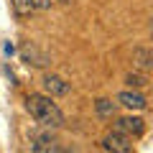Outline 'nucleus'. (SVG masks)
Returning a JSON list of instances; mask_svg holds the SVG:
<instances>
[{"label":"nucleus","mask_w":153,"mask_h":153,"mask_svg":"<svg viewBox=\"0 0 153 153\" xmlns=\"http://www.w3.org/2000/svg\"><path fill=\"white\" fill-rule=\"evenodd\" d=\"M26 110L31 117L44 128H61L64 125V112L49 94H28L26 97Z\"/></svg>","instance_id":"obj_1"},{"label":"nucleus","mask_w":153,"mask_h":153,"mask_svg":"<svg viewBox=\"0 0 153 153\" xmlns=\"http://www.w3.org/2000/svg\"><path fill=\"white\" fill-rule=\"evenodd\" d=\"M102 148L105 151H112V153H130L133 143H130V135L115 130V133H107V135L102 138Z\"/></svg>","instance_id":"obj_2"},{"label":"nucleus","mask_w":153,"mask_h":153,"mask_svg":"<svg viewBox=\"0 0 153 153\" xmlns=\"http://www.w3.org/2000/svg\"><path fill=\"white\" fill-rule=\"evenodd\" d=\"M115 130L125 133V135H130V138H138L146 130V120H143V117H135V115H125V117H117V120H115Z\"/></svg>","instance_id":"obj_3"},{"label":"nucleus","mask_w":153,"mask_h":153,"mask_svg":"<svg viewBox=\"0 0 153 153\" xmlns=\"http://www.w3.org/2000/svg\"><path fill=\"white\" fill-rule=\"evenodd\" d=\"M41 87H44V92L49 94V97H64V94L71 92L69 82L61 79V76H56V74H46L44 79H41Z\"/></svg>","instance_id":"obj_4"},{"label":"nucleus","mask_w":153,"mask_h":153,"mask_svg":"<svg viewBox=\"0 0 153 153\" xmlns=\"http://www.w3.org/2000/svg\"><path fill=\"white\" fill-rule=\"evenodd\" d=\"M115 100H117V105H123V107H128V110H146L148 107V100L143 97L138 89H123Z\"/></svg>","instance_id":"obj_5"},{"label":"nucleus","mask_w":153,"mask_h":153,"mask_svg":"<svg viewBox=\"0 0 153 153\" xmlns=\"http://www.w3.org/2000/svg\"><path fill=\"white\" fill-rule=\"evenodd\" d=\"M21 59L26 61L28 66H46L49 64V56L44 54V51H38V46H33V44H23L21 46Z\"/></svg>","instance_id":"obj_6"},{"label":"nucleus","mask_w":153,"mask_h":153,"mask_svg":"<svg viewBox=\"0 0 153 153\" xmlns=\"http://www.w3.org/2000/svg\"><path fill=\"white\" fill-rule=\"evenodd\" d=\"M133 61H135L140 69H146V71L153 74V46H138V49L133 51Z\"/></svg>","instance_id":"obj_7"},{"label":"nucleus","mask_w":153,"mask_h":153,"mask_svg":"<svg viewBox=\"0 0 153 153\" xmlns=\"http://www.w3.org/2000/svg\"><path fill=\"white\" fill-rule=\"evenodd\" d=\"M94 110H97L100 117H112V115L117 112V102H112V100L102 97V100H97V102H94Z\"/></svg>","instance_id":"obj_8"},{"label":"nucleus","mask_w":153,"mask_h":153,"mask_svg":"<svg viewBox=\"0 0 153 153\" xmlns=\"http://www.w3.org/2000/svg\"><path fill=\"white\" fill-rule=\"evenodd\" d=\"M31 151H56V140L51 135H38V138H33Z\"/></svg>","instance_id":"obj_9"},{"label":"nucleus","mask_w":153,"mask_h":153,"mask_svg":"<svg viewBox=\"0 0 153 153\" xmlns=\"http://www.w3.org/2000/svg\"><path fill=\"white\" fill-rule=\"evenodd\" d=\"M125 84L128 87H133V89H140V87H146L148 84V76H143V74H125Z\"/></svg>","instance_id":"obj_10"},{"label":"nucleus","mask_w":153,"mask_h":153,"mask_svg":"<svg viewBox=\"0 0 153 153\" xmlns=\"http://www.w3.org/2000/svg\"><path fill=\"white\" fill-rule=\"evenodd\" d=\"M13 10H16L18 16H28V13H33L36 8L31 5V0H13Z\"/></svg>","instance_id":"obj_11"},{"label":"nucleus","mask_w":153,"mask_h":153,"mask_svg":"<svg viewBox=\"0 0 153 153\" xmlns=\"http://www.w3.org/2000/svg\"><path fill=\"white\" fill-rule=\"evenodd\" d=\"M51 3H54V0H31V5L36 8V10H49Z\"/></svg>","instance_id":"obj_12"},{"label":"nucleus","mask_w":153,"mask_h":153,"mask_svg":"<svg viewBox=\"0 0 153 153\" xmlns=\"http://www.w3.org/2000/svg\"><path fill=\"white\" fill-rule=\"evenodd\" d=\"M151 36H153V21H151Z\"/></svg>","instance_id":"obj_13"},{"label":"nucleus","mask_w":153,"mask_h":153,"mask_svg":"<svg viewBox=\"0 0 153 153\" xmlns=\"http://www.w3.org/2000/svg\"><path fill=\"white\" fill-rule=\"evenodd\" d=\"M59 3H69V0H59Z\"/></svg>","instance_id":"obj_14"}]
</instances>
